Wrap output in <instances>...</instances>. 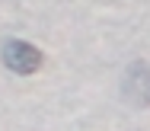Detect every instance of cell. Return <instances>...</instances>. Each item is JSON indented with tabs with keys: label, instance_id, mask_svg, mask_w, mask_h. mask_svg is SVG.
<instances>
[{
	"label": "cell",
	"instance_id": "cell-1",
	"mask_svg": "<svg viewBox=\"0 0 150 131\" xmlns=\"http://www.w3.org/2000/svg\"><path fill=\"white\" fill-rule=\"evenodd\" d=\"M3 61H6V67L13 74H35L45 64L42 51L35 45H29V42H23V38H10L3 45Z\"/></svg>",
	"mask_w": 150,
	"mask_h": 131
}]
</instances>
